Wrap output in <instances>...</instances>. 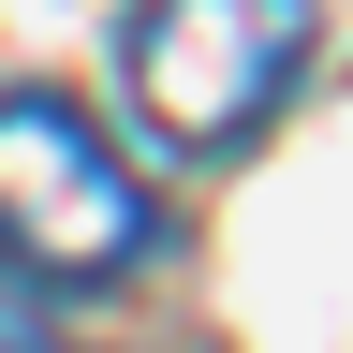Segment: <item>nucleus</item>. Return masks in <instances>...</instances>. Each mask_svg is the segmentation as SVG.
<instances>
[{
	"label": "nucleus",
	"mask_w": 353,
	"mask_h": 353,
	"mask_svg": "<svg viewBox=\"0 0 353 353\" xmlns=\"http://www.w3.org/2000/svg\"><path fill=\"white\" fill-rule=\"evenodd\" d=\"M324 0H132L118 15V103L148 118L162 162H236L294 103Z\"/></svg>",
	"instance_id": "obj_1"
},
{
	"label": "nucleus",
	"mask_w": 353,
	"mask_h": 353,
	"mask_svg": "<svg viewBox=\"0 0 353 353\" xmlns=\"http://www.w3.org/2000/svg\"><path fill=\"white\" fill-rule=\"evenodd\" d=\"M162 250V192L59 88H0V265L44 294H103Z\"/></svg>",
	"instance_id": "obj_2"
},
{
	"label": "nucleus",
	"mask_w": 353,
	"mask_h": 353,
	"mask_svg": "<svg viewBox=\"0 0 353 353\" xmlns=\"http://www.w3.org/2000/svg\"><path fill=\"white\" fill-rule=\"evenodd\" d=\"M0 353H59V324H44L30 294H0Z\"/></svg>",
	"instance_id": "obj_3"
}]
</instances>
